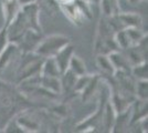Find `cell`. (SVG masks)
<instances>
[{
    "mask_svg": "<svg viewBox=\"0 0 148 133\" xmlns=\"http://www.w3.org/2000/svg\"><path fill=\"white\" fill-rule=\"evenodd\" d=\"M115 31L113 30L108 18L103 16L99 21L96 28V36L94 42V52L96 54H108L112 51L118 50V47L115 39H114Z\"/></svg>",
    "mask_w": 148,
    "mask_h": 133,
    "instance_id": "1",
    "label": "cell"
},
{
    "mask_svg": "<svg viewBox=\"0 0 148 133\" xmlns=\"http://www.w3.org/2000/svg\"><path fill=\"white\" fill-rule=\"evenodd\" d=\"M45 58L39 56L34 51L21 52V60L17 69V83L30 79L34 76H39Z\"/></svg>",
    "mask_w": 148,
    "mask_h": 133,
    "instance_id": "2",
    "label": "cell"
},
{
    "mask_svg": "<svg viewBox=\"0 0 148 133\" xmlns=\"http://www.w3.org/2000/svg\"><path fill=\"white\" fill-rule=\"evenodd\" d=\"M60 11L75 25H82L86 19H92L90 2L85 0H72L62 3L60 5Z\"/></svg>",
    "mask_w": 148,
    "mask_h": 133,
    "instance_id": "3",
    "label": "cell"
},
{
    "mask_svg": "<svg viewBox=\"0 0 148 133\" xmlns=\"http://www.w3.org/2000/svg\"><path fill=\"white\" fill-rule=\"evenodd\" d=\"M71 43L70 38L63 34H51L49 37H42L37 44L34 52L43 58L54 57L59 51L66 44Z\"/></svg>",
    "mask_w": 148,
    "mask_h": 133,
    "instance_id": "4",
    "label": "cell"
},
{
    "mask_svg": "<svg viewBox=\"0 0 148 133\" xmlns=\"http://www.w3.org/2000/svg\"><path fill=\"white\" fill-rule=\"evenodd\" d=\"M73 54H74V47L71 43H69L65 47H63L61 50L59 51L56 56L53 57L54 61L56 62L59 69H60L61 74L64 73L69 69V64H70L71 58H72Z\"/></svg>",
    "mask_w": 148,
    "mask_h": 133,
    "instance_id": "5",
    "label": "cell"
},
{
    "mask_svg": "<svg viewBox=\"0 0 148 133\" xmlns=\"http://www.w3.org/2000/svg\"><path fill=\"white\" fill-rule=\"evenodd\" d=\"M110 60H111L112 64L114 65L115 70H121V71H127L130 72L132 70V64L130 63L127 57L125 56L123 50H115L112 51L111 53L107 54Z\"/></svg>",
    "mask_w": 148,
    "mask_h": 133,
    "instance_id": "6",
    "label": "cell"
},
{
    "mask_svg": "<svg viewBox=\"0 0 148 133\" xmlns=\"http://www.w3.org/2000/svg\"><path fill=\"white\" fill-rule=\"evenodd\" d=\"M20 51L18 44L13 42H8L5 49L0 53V71L6 69L9 64L12 62L13 58L18 54Z\"/></svg>",
    "mask_w": 148,
    "mask_h": 133,
    "instance_id": "7",
    "label": "cell"
},
{
    "mask_svg": "<svg viewBox=\"0 0 148 133\" xmlns=\"http://www.w3.org/2000/svg\"><path fill=\"white\" fill-rule=\"evenodd\" d=\"M21 8V3L18 0H2V12L6 25H9Z\"/></svg>",
    "mask_w": 148,
    "mask_h": 133,
    "instance_id": "8",
    "label": "cell"
},
{
    "mask_svg": "<svg viewBox=\"0 0 148 133\" xmlns=\"http://www.w3.org/2000/svg\"><path fill=\"white\" fill-rule=\"evenodd\" d=\"M77 76L74 74L70 69H68L60 76L61 82V94H71L73 93V89L76 82Z\"/></svg>",
    "mask_w": 148,
    "mask_h": 133,
    "instance_id": "9",
    "label": "cell"
},
{
    "mask_svg": "<svg viewBox=\"0 0 148 133\" xmlns=\"http://www.w3.org/2000/svg\"><path fill=\"white\" fill-rule=\"evenodd\" d=\"M96 65L101 70V76H111L116 71L107 54H96Z\"/></svg>",
    "mask_w": 148,
    "mask_h": 133,
    "instance_id": "10",
    "label": "cell"
},
{
    "mask_svg": "<svg viewBox=\"0 0 148 133\" xmlns=\"http://www.w3.org/2000/svg\"><path fill=\"white\" fill-rule=\"evenodd\" d=\"M40 12H44L50 17H54L60 11V5L56 0H34Z\"/></svg>",
    "mask_w": 148,
    "mask_h": 133,
    "instance_id": "11",
    "label": "cell"
},
{
    "mask_svg": "<svg viewBox=\"0 0 148 133\" xmlns=\"http://www.w3.org/2000/svg\"><path fill=\"white\" fill-rule=\"evenodd\" d=\"M40 74L44 76H53V78H60V76H61L60 69H59L56 62L54 61L53 57L45 58V59H44Z\"/></svg>",
    "mask_w": 148,
    "mask_h": 133,
    "instance_id": "12",
    "label": "cell"
},
{
    "mask_svg": "<svg viewBox=\"0 0 148 133\" xmlns=\"http://www.w3.org/2000/svg\"><path fill=\"white\" fill-rule=\"evenodd\" d=\"M69 69L77 76H84V74L87 73L84 61L80 57H77L76 54H73L72 58H71V61H70V64H69Z\"/></svg>",
    "mask_w": 148,
    "mask_h": 133,
    "instance_id": "13",
    "label": "cell"
},
{
    "mask_svg": "<svg viewBox=\"0 0 148 133\" xmlns=\"http://www.w3.org/2000/svg\"><path fill=\"white\" fill-rule=\"evenodd\" d=\"M130 73H132V76H134L135 80H147V61H145L143 63L136 64V65H133L132 70H130Z\"/></svg>",
    "mask_w": 148,
    "mask_h": 133,
    "instance_id": "14",
    "label": "cell"
},
{
    "mask_svg": "<svg viewBox=\"0 0 148 133\" xmlns=\"http://www.w3.org/2000/svg\"><path fill=\"white\" fill-rule=\"evenodd\" d=\"M135 96L137 99L147 100L148 96V82L147 80H136Z\"/></svg>",
    "mask_w": 148,
    "mask_h": 133,
    "instance_id": "15",
    "label": "cell"
},
{
    "mask_svg": "<svg viewBox=\"0 0 148 133\" xmlns=\"http://www.w3.org/2000/svg\"><path fill=\"white\" fill-rule=\"evenodd\" d=\"M7 27L8 25L3 23V25L0 29V53L2 52V50L5 49L7 44H8V38H7Z\"/></svg>",
    "mask_w": 148,
    "mask_h": 133,
    "instance_id": "16",
    "label": "cell"
},
{
    "mask_svg": "<svg viewBox=\"0 0 148 133\" xmlns=\"http://www.w3.org/2000/svg\"><path fill=\"white\" fill-rule=\"evenodd\" d=\"M19 2L21 3V5H25V3H29V2H32V1H34V0H18Z\"/></svg>",
    "mask_w": 148,
    "mask_h": 133,
    "instance_id": "17",
    "label": "cell"
},
{
    "mask_svg": "<svg viewBox=\"0 0 148 133\" xmlns=\"http://www.w3.org/2000/svg\"><path fill=\"white\" fill-rule=\"evenodd\" d=\"M58 2H59V5H62V3H66V2H70V1H72V0H56Z\"/></svg>",
    "mask_w": 148,
    "mask_h": 133,
    "instance_id": "18",
    "label": "cell"
}]
</instances>
